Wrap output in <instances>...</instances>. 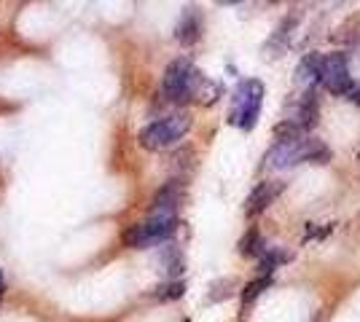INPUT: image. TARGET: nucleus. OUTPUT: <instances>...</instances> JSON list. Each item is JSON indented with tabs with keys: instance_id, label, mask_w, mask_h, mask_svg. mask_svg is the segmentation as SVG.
Listing matches in <instances>:
<instances>
[{
	"instance_id": "f257e3e1",
	"label": "nucleus",
	"mask_w": 360,
	"mask_h": 322,
	"mask_svg": "<svg viewBox=\"0 0 360 322\" xmlns=\"http://www.w3.org/2000/svg\"><path fill=\"white\" fill-rule=\"evenodd\" d=\"M330 159V151L326 148V142H320L317 137H293V140H277V145L266 154V167L269 169H285L296 167V164H307L315 161L323 164Z\"/></svg>"
},
{
	"instance_id": "f03ea898",
	"label": "nucleus",
	"mask_w": 360,
	"mask_h": 322,
	"mask_svg": "<svg viewBox=\"0 0 360 322\" xmlns=\"http://www.w3.org/2000/svg\"><path fill=\"white\" fill-rule=\"evenodd\" d=\"M202 81L205 78L199 76V70L188 60H172L162 78V94L169 102H188L199 94Z\"/></svg>"
},
{
	"instance_id": "7ed1b4c3",
	"label": "nucleus",
	"mask_w": 360,
	"mask_h": 322,
	"mask_svg": "<svg viewBox=\"0 0 360 322\" xmlns=\"http://www.w3.org/2000/svg\"><path fill=\"white\" fill-rule=\"evenodd\" d=\"M191 129V116L186 113H172L159 121H150L143 132H140V145L146 151H165L169 145H175L178 140L186 137V132Z\"/></svg>"
},
{
	"instance_id": "20e7f679",
	"label": "nucleus",
	"mask_w": 360,
	"mask_h": 322,
	"mask_svg": "<svg viewBox=\"0 0 360 322\" xmlns=\"http://www.w3.org/2000/svg\"><path fill=\"white\" fill-rule=\"evenodd\" d=\"M261 105H264V83L255 81V78H248L242 81L234 92V102H231V113H229V121L234 126H240L245 132H250L258 121V113H261Z\"/></svg>"
},
{
	"instance_id": "39448f33",
	"label": "nucleus",
	"mask_w": 360,
	"mask_h": 322,
	"mask_svg": "<svg viewBox=\"0 0 360 322\" xmlns=\"http://www.w3.org/2000/svg\"><path fill=\"white\" fill-rule=\"evenodd\" d=\"M178 229L175 215H150L148 220L135 223L124 231V245L135 247V250H146V247L162 245L167 242Z\"/></svg>"
},
{
	"instance_id": "423d86ee",
	"label": "nucleus",
	"mask_w": 360,
	"mask_h": 322,
	"mask_svg": "<svg viewBox=\"0 0 360 322\" xmlns=\"http://www.w3.org/2000/svg\"><path fill=\"white\" fill-rule=\"evenodd\" d=\"M317 81H320L330 94H339V97H349V92L355 89L345 54H326V57L320 60Z\"/></svg>"
},
{
	"instance_id": "0eeeda50",
	"label": "nucleus",
	"mask_w": 360,
	"mask_h": 322,
	"mask_svg": "<svg viewBox=\"0 0 360 322\" xmlns=\"http://www.w3.org/2000/svg\"><path fill=\"white\" fill-rule=\"evenodd\" d=\"M320 119V105H317L315 94H304L296 107H293V113H290V119H285L288 126H293L296 132H309L312 126L317 123Z\"/></svg>"
},
{
	"instance_id": "6e6552de",
	"label": "nucleus",
	"mask_w": 360,
	"mask_h": 322,
	"mask_svg": "<svg viewBox=\"0 0 360 322\" xmlns=\"http://www.w3.org/2000/svg\"><path fill=\"white\" fill-rule=\"evenodd\" d=\"M280 191H283V183H277V180H264V183H258L253 188V194L248 196L245 213L250 215V217H253V215H261L271 201L280 196Z\"/></svg>"
},
{
	"instance_id": "1a4fd4ad",
	"label": "nucleus",
	"mask_w": 360,
	"mask_h": 322,
	"mask_svg": "<svg viewBox=\"0 0 360 322\" xmlns=\"http://www.w3.org/2000/svg\"><path fill=\"white\" fill-rule=\"evenodd\" d=\"M180 196H183V191H180V183L178 180H169L167 185H162L159 191H156V196H153V213L150 215H175L180 204Z\"/></svg>"
},
{
	"instance_id": "9d476101",
	"label": "nucleus",
	"mask_w": 360,
	"mask_h": 322,
	"mask_svg": "<svg viewBox=\"0 0 360 322\" xmlns=\"http://www.w3.org/2000/svg\"><path fill=\"white\" fill-rule=\"evenodd\" d=\"M199 32H202V22H199V16H196L194 8H188L183 19H180L178 30H175V38H178L183 46H191L199 41Z\"/></svg>"
},
{
	"instance_id": "9b49d317",
	"label": "nucleus",
	"mask_w": 360,
	"mask_h": 322,
	"mask_svg": "<svg viewBox=\"0 0 360 322\" xmlns=\"http://www.w3.org/2000/svg\"><path fill=\"white\" fill-rule=\"evenodd\" d=\"M290 261V255H288L285 250H280V247H266L261 255H258V269L264 271V274H269V271H274L280 263Z\"/></svg>"
},
{
	"instance_id": "f8f14e48",
	"label": "nucleus",
	"mask_w": 360,
	"mask_h": 322,
	"mask_svg": "<svg viewBox=\"0 0 360 322\" xmlns=\"http://www.w3.org/2000/svg\"><path fill=\"white\" fill-rule=\"evenodd\" d=\"M266 250V245H264V239H261V234L255 229H250L245 236L240 239V253L242 255H250V258H258L261 253Z\"/></svg>"
},
{
	"instance_id": "ddd939ff",
	"label": "nucleus",
	"mask_w": 360,
	"mask_h": 322,
	"mask_svg": "<svg viewBox=\"0 0 360 322\" xmlns=\"http://www.w3.org/2000/svg\"><path fill=\"white\" fill-rule=\"evenodd\" d=\"M320 54H307L304 60H301L299 70H296V78L299 81H317V73H320Z\"/></svg>"
},
{
	"instance_id": "4468645a",
	"label": "nucleus",
	"mask_w": 360,
	"mask_h": 322,
	"mask_svg": "<svg viewBox=\"0 0 360 322\" xmlns=\"http://www.w3.org/2000/svg\"><path fill=\"white\" fill-rule=\"evenodd\" d=\"M183 293H186V285L183 282H167L162 288H156V298L159 301H175V298H183Z\"/></svg>"
},
{
	"instance_id": "2eb2a0df",
	"label": "nucleus",
	"mask_w": 360,
	"mask_h": 322,
	"mask_svg": "<svg viewBox=\"0 0 360 322\" xmlns=\"http://www.w3.org/2000/svg\"><path fill=\"white\" fill-rule=\"evenodd\" d=\"M165 263H167V274L178 276L183 271V255H180L175 247H167L165 250Z\"/></svg>"
},
{
	"instance_id": "dca6fc26",
	"label": "nucleus",
	"mask_w": 360,
	"mask_h": 322,
	"mask_svg": "<svg viewBox=\"0 0 360 322\" xmlns=\"http://www.w3.org/2000/svg\"><path fill=\"white\" fill-rule=\"evenodd\" d=\"M269 288V276H261V279H255V282H250L245 290H242V301L245 304H250V301H255L261 293Z\"/></svg>"
},
{
	"instance_id": "f3484780",
	"label": "nucleus",
	"mask_w": 360,
	"mask_h": 322,
	"mask_svg": "<svg viewBox=\"0 0 360 322\" xmlns=\"http://www.w3.org/2000/svg\"><path fill=\"white\" fill-rule=\"evenodd\" d=\"M231 288H234V282L231 279H224V282H212L210 285V301H226V298H231Z\"/></svg>"
},
{
	"instance_id": "a211bd4d",
	"label": "nucleus",
	"mask_w": 360,
	"mask_h": 322,
	"mask_svg": "<svg viewBox=\"0 0 360 322\" xmlns=\"http://www.w3.org/2000/svg\"><path fill=\"white\" fill-rule=\"evenodd\" d=\"M347 100H352V102H358V105H360V83L352 89V92H349V97H347Z\"/></svg>"
},
{
	"instance_id": "6ab92c4d",
	"label": "nucleus",
	"mask_w": 360,
	"mask_h": 322,
	"mask_svg": "<svg viewBox=\"0 0 360 322\" xmlns=\"http://www.w3.org/2000/svg\"><path fill=\"white\" fill-rule=\"evenodd\" d=\"M3 290H6V276H3V269H0V295H3Z\"/></svg>"
},
{
	"instance_id": "aec40b11",
	"label": "nucleus",
	"mask_w": 360,
	"mask_h": 322,
	"mask_svg": "<svg viewBox=\"0 0 360 322\" xmlns=\"http://www.w3.org/2000/svg\"><path fill=\"white\" fill-rule=\"evenodd\" d=\"M183 322H191V320H183Z\"/></svg>"
}]
</instances>
